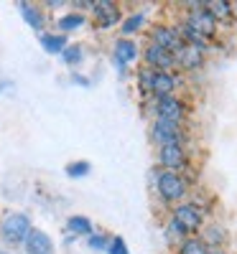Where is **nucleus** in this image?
<instances>
[{
	"label": "nucleus",
	"mask_w": 237,
	"mask_h": 254,
	"mask_svg": "<svg viewBox=\"0 0 237 254\" xmlns=\"http://www.w3.org/2000/svg\"><path fill=\"white\" fill-rule=\"evenodd\" d=\"M207 13L214 20H227L232 18V3L230 0H212V3H207Z\"/></svg>",
	"instance_id": "nucleus-17"
},
{
	"label": "nucleus",
	"mask_w": 237,
	"mask_h": 254,
	"mask_svg": "<svg viewBox=\"0 0 237 254\" xmlns=\"http://www.w3.org/2000/svg\"><path fill=\"white\" fill-rule=\"evenodd\" d=\"M232 15L237 18V3H232Z\"/></svg>",
	"instance_id": "nucleus-31"
},
{
	"label": "nucleus",
	"mask_w": 237,
	"mask_h": 254,
	"mask_svg": "<svg viewBox=\"0 0 237 254\" xmlns=\"http://www.w3.org/2000/svg\"><path fill=\"white\" fill-rule=\"evenodd\" d=\"M79 26H84V15H82V13H69V15H64V18L59 20V28H61L64 33L77 31Z\"/></svg>",
	"instance_id": "nucleus-21"
},
{
	"label": "nucleus",
	"mask_w": 237,
	"mask_h": 254,
	"mask_svg": "<svg viewBox=\"0 0 237 254\" xmlns=\"http://www.w3.org/2000/svg\"><path fill=\"white\" fill-rule=\"evenodd\" d=\"M168 237H176V239H184V237H186V229H184L181 224H176L174 219H171V224H168Z\"/></svg>",
	"instance_id": "nucleus-27"
},
{
	"label": "nucleus",
	"mask_w": 237,
	"mask_h": 254,
	"mask_svg": "<svg viewBox=\"0 0 237 254\" xmlns=\"http://www.w3.org/2000/svg\"><path fill=\"white\" fill-rule=\"evenodd\" d=\"M207 254H227L222 247H207Z\"/></svg>",
	"instance_id": "nucleus-28"
},
{
	"label": "nucleus",
	"mask_w": 237,
	"mask_h": 254,
	"mask_svg": "<svg viewBox=\"0 0 237 254\" xmlns=\"http://www.w3.org/2000/svg\"><path fill=\"white\" fill-rule=\"evenodd\" d=\"M161 165L168 168V173H179L186 165V153L181 145H161Z\"/></svg>",
	"instance_id": "nucleus-11"
},
{
	"label": "nucleus",
	"mask_w": 237,
	"mask_h": 254,
	"mask_svg": "<svg viewBox=\"0 0 237 254\" xmlns=\"http://www.w3.org/2000/svg\"><path fill=\"white\" fill-rule=\"evenodd\" d=\"M225 239H227V234H225V229L222 226H217V224H212V226H207L204 229V244L207 247H222L225 244Z\"/></svg>",
	"instance_id": "nucleus-18"
},
{
	"label": "nucleus",
	"mask_w": 237,
	"mask_h": 254,
	"mask_svg": "<svg viewBox=\"0 0 237 254\" xmlns=\"http://www.w3.org/2000/svg\"><path fill=\"white\" fill-rule=\"evenodd\" d=\"M18 8H20V15L26 18V23H28L33 31L44 28V13H41L36 5H31V3H18Z\"/></svg>",
	"instance_id": "nucleus-16"
},
{
	"label": "nucleus",
	"mask_w": 237,
	"mask_h": 254,
	"mask_svg": "<svg viewBox=\"0 0 237 254\" xmlns=\"http://www.w3.org/2000/svg\"><path fill=\"white\" fill-rule=\"evenodd\" d=\"M153 137L161 145H181L184 142V132L176 122H166V120H156L153 122Z\"/></svg>",
	"instance_id": "nucleus-6"
},
{
	"label": "nucleus",
	"mask_w": 237,
	"mask_h": 254,
	"mask_svg": "<svg viewBox=\"0 0 237 254\" xmlns=\"http://www.w3.org/2000/svg\"><path fill=\"white\" fill-rule=\"evenodd\" d=\"M67 229L72 234H92V221L87 216H72L67 221Z\"/></svg>",
	"instance_id": "nucleus-19"
},
{
	"label": "nucleus",
	"mask_w": 237,
	"mask_h": 254,
	"mask_svg": "<svg viewBox=\"0 0 237 254\" xmlns=\"http://www.w3.org/2000/svg\"><path fill=\"white\" fill-rule=\"evenodd\" d=\"M176 64H181L184 69H197V66H202V51L184 44V49L176 54Z\"/></svg>",
	"instance_id": "nucleus-14"
},
{
	"label": "nucleus",
	"mask_w": 237,
	"mask_h": 254,
	"mask_svg": "<svg viewBox=\"0 0 237 254\" xmlns=\"http://www.w3.org/2000/svg\"><path fill=\"white\" fill-rule=\"evenodd\" d=\"M186 26H189L194 33H197V36H202L204 41L217 33V20H214V18L207 13V8L191 10V15H189V20H186Z\"/></svg>",
	"instance_id": "nucleus-4"
},
{
	"label": "nucleus",
	"mask_w": 237,
	"mask_h": 254,
	"mask_svg": "<svg viewBox=\"0 0 237 254\" xmlns=\"http://www.w3.org/2000/svg\"><path fill=\"white\" fill-rule=\"evenodd\" d=\"M92 13L100 28H113L120 23V8L113 0H95L92 3Z\"/></svg>",
	"instance_id": "nucleus-3"
},
{
	"label": "nucleus",
	"mask_w": 237,
	"mask_h": 254,
	"mask_svg": "<svg viewBox=\"0 0 237 254\" xmlns=\"http://www.w3.org/2000/svg\"><path fill=\"white\" fill-rule=\"evenodd\" d=\"M74 5H77L79 10H82V8H92V3H90V0H77V3H74Z\"/></svg>",
	"instance_id": "nucleus-29"
},
{
	"label": "nucleus",
	"mask_w": 237,
	"mask_h": 254,
	"mask_svg": "<svg viewBox=\"0 0 237 254\" xmlns=\"http://www.w3.org/2000/svg\"><path fill=\"white\" fill-rule=\"evenodd\" d=\"M31 219L26 214H10L3 219V224H0V234H3V239L8 244H23L26 237L31 234Z\"/></svg>",
	"instance_id": "nucleus-1"
},
{
	"label": "nucleus",
	"mask_w": 237,
	"mask_h": 254,
	"mask_svg": "<svg viewBox=\"0 0 237 254\" xmlns=\"http://www.w3.org/2000/svg\"><path fill=\"white\" fill-rule=\"evenodd\" d=\"M174 221L181 224L186 229V234H189V231H197L202 226V211L194 203H181V206L174 208Z\"/></svg>",
	"instance_id": "nucleus-7"
},
{
	"label": "nucleus",
	"mask_w": 237,
	"mask_h": 254,
	"mask_svg": "<svg viewBox=\"0 0 237 254\" xmlns=\"http://www.w3.org/2000/svg\"><path fill=\"white\" fill-rule=\"evenodd\" d=\"M140 23H143V15H140V13H138V15H130V18L125 20V26H122V33H125V36L135 33V31L140 28Z\"/></svg>",
	"instance_id": "nucleus-25"
},
{
	"label": "nucleus",
	"mask_w": 237,
	"mask_h": 254,
	"mask_svg": "<svg viewBox=\"0 0 237 254\" xmlns=\"http://www.w3.org/2000/svg\"><path fill=\"white\" fill-rule=\"evenodd\" d=\"M158 193L163 201H179L186 193V181L179 173H161L158 176Z\"/></svg>",
	"instance_id": "nucleus-2"
},
{
	"label": "nucleus",
	"mask_w": 237,
	"mask_h": 254,
	"mask_svg": "<svg viewBox=\"0 0 237 254\" xmlns=\"http://www.w3.org/2000/svg\"><path fill=\"white\" fill-rule=\"evenodd\" d=\"M179 254H207V244L197 237H191V239H184L181 247H179Z\"/></svg>",
	"instance_id": "nucleus-20"
},
{
	"label": "nucleus",
	"mask_w": 237,
	"mask_h": 254,
	"mask_svg": "<svg viewBox=\"0 0 237 254\" xmlns=\"http://www.w3.org/2000/svg\"><path fill=\"white\" fill-rule=\"evenodd\" d=\"M41 46H44L46 54H61L64 49L69 46V41L64 33H44L41 36Z\"/></svg>",
	"instance_id": "nucleus-15"
},
{
	"label": "nucleus",
	"mask_w": 237,
	"mask_h": 254,
	"mask_svg": "<svg viewBox=\"0 0 237 254\" xmlns=\"http://www.w3.org/2000/svg\"><path fill=\"white\" fill-rule=\"evenodd\" d=\"M156 112H158V120H166V122H181V117H184V112H186V107H184V102H179L176 97H163V99H158V104H156Z\"/></svg>",
	"instance_id": "nucleus-10"
},
{
	"label": "nucleus",
	"mask_w": 237,
	"mask_h": 254,
	"mask_svg": "<svg viewBox=\"0 0 237 254\" xmlns=\"http://www.w3.org/2000/svg\"><path fill=\"white\" fill-rule=\"evenodd\" d=\"M153 44L156 46H161V49H166L168 54H179L181 49H184V38L179 36V31L176 28H168V26H158L156 31H153Z\"/></svg>",
	"instance_id": "nucleus-5"
},
{
	"label": "nucleus",
	"mask_w": 237,
	"mask_h": 254,
	"mask_svg": "<svg viewBox=\"0 0 237 254\" xmlns=\"http://www.w3.org/2000/svg\"><path fill=\"white\" fill-rule=\"evenodd\" d=\"M145 61H148V66L153 69V71H168V69L176 64V56L168 54V51L161 49V46H156V44H150V46L145 49Z\"/></svg>",
	"instance_id": "nucleus-8"
},
{
	"label": "nucleus",
	"mask_w": 237,
	"mask_h": 254,
	"mask_svg": "<svg viewBox=\"0 0 237 254\" xmlns=\"http://www.w3.org/2000/svg\"><path fill=\"white\" fill-rule=\"evenodd\" d=\"M26 252L28 254H54V242L46 231L41 229H31V234L26 237Z\"/></svg>",
	"instance_id": "nucleus-12"
},
{
	"label": "nucleus",
	"mask_w": 237,
	"mask_h": 254,
	"mask_svg": "<svg viewBox=\"0 0 237 254\" xmlns=\"http://www.w3.org/2000/svg\"><path fill=\"white\" fill-rule=\"evenodd\" d=\"M0 254H8V252H0Z\"/></svg>",
	"instance_id": "nucleus-32"
},
{
	"label": "nucleus",
	"mask_w": 237,
	"mask_h": 254,
	"mask_svg": "<svg viewBox=\"0 0 237 254\" xmlns=\"http://www.w3.org/2000/svg\"><path fill=\"white\" fill-rule=\"evenodd\" d=\"M46 5H49V8H61L64 3H61V0H49V3H46Z\"/></svg>",
	"instance_id": "nucleus-30"
},
{
	"label": "nucleus",
	"mask_w": 237,
	"mask_h": 254,
	"mask_svg": "<svg viewBox=\"0 0 237 254\" xmlns=\"http://www.w3.org/2000/svg\"><path fill=\"white\" fill-rule=\"evenodd\" d=\"M138 56V46H135V41L130 38H120L118 44H115V64H118V69L125 71V66L130 61H135Z\"/></svg>",
	"instance_id": "nucleus-13"
},
{
	"label": "nucleus",
	"mask_w": 237,
	"mask_h": 254,
	"mask_svg": "<svg viewBox=\"0 0 237 254\" xmlns=\"http://www.w3.org/2000/svg\"><path fill=\"white\" fill-rule=\"evenodd\" d=\"M87 244H90V249H105L107 252V244H110V239L107 237H102V234H90V239H87Z\"/></svg>",
	"instance_id": "nucleus-26"
},
{
	"label": "nucleus",
	"mask_w": 237,
	"mask_h": 254,
	"mask_svg": "<svg viewBox=\"0 0 237 254\" xmlns=\"http://www.w3.org/2000/svg\"><path fill=\"white\" fill-rule=\"evenodd\" d=\"M90 163L87 160H74V163H69L67 165V176L69 178H84V176H90Z\"/></svg>",
	"instance_id": "nucleus-22"
},
{
	"label": "nucleus",
	"mask_w": 237,
	"mask_h": 254,
	"mask_svg": "<svg viewBox=\"0 0 237 254\" xmlns=\"http://www.w3.org/2000/svg\"><path fill=\"white\" fill-rule=\"evenodd\" d=\"M82 56H84V51H82V46H77V44H69L67 49L61 51V59L69 64V66H77V64L82 61Z\"/></svg>",
	"instance_id": "nucleus-23"
},
{
	"label": "nucleus",
	"mask_w": 237,
	"mask_h": 254,
	"mask_svg": "<svg viewBox=\"0 0 237 254\" xmlns=\"http://www.w3.org/2000/svg\"><path fill=\"white\" fill-rule=\"evenodd\" d=\"M176 89V79L174 74H168V71H153L150 74V81H148V92H153L158 99L163 97H171Z\"/></svg>",
	"instance_id": "nucleus-9"
},
{
	"label": "nucleus",
	"mask_w": 237,
	"mask_h": 254,
	"mask_svg": "<svg viewBox=\"0 0 237 254\" xmlns=\"http://www.w3.org/2000/svg\"><path fill=\"white\" fill-rule=\"evenodd\" d=\"M107 254H130V252H127V244L122 237H113L110 244H107Z\"/></svg>",
	"instance_id": "nucleus-24"
}]
</instances>
